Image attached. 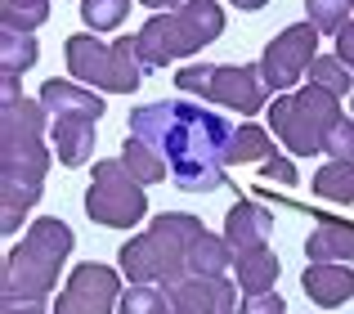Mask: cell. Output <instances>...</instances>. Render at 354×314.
Instances as JSON below:
<instances>
[{"mask_svg": "<svg viewBox=\"0 0 354 314\" xmlns=\"http://www.w3.org/2000/svg\"><path fill=\"white\" fill-rule=\"evenodd\" d=\"M130 140L162 153L171 166V180L184 193H216L229 171L234 126H229V117L211 113L207 104L157 99V104H139L130 113Z\"/></svg>", "mask_w": 354, "mask_h": 314, "instance_id": "1", "label": "cell"}, {"mask_svg": "<svg viewBox=\"0 0 354 314\" xmlns=\"http://www.w3.org/2000/svg\"><path fill=\"white\" fill-rule=\"evenodd\" d=\"M45 113L41 99L18 95V77L0 81V234L14 238L23 229V216L41 202L45 171L54 162V149H45Z\"/></svg>", "mask_w": 354, "mask_h": 314, "instance_id": "2", "label": "cell"}, {"mask_svg": "<svg viewBox=\"0 0 354 314\" xmlns=\"http://www.w3.org/2000/svg\"><path fill=\"white\" fill-rule=\"evenodd\" d=\"M207 234L198 216L189 211H162L153 220V229L139 238H130L117 252L121 274L130 283H153V288H175V283L189 274V252L193 243Z\"/></svg>", "mask_w": 354, "mask_h": 314, "instance_id": "3", "label": "cell"}, {"mask_svg": "<svg viewBox=\"0 0 354 314\" xmlns=\"http://www.w3.org/2000/svg\"><path fill=\"white\" fill-rule=\"evenodd\" d=\"M72 229L68 220L45 216L32 220V229L23 234V243L5 256L0 270V301H45L59 283V270L72 252Z\"/></svg>", "mask_w": 354, "mask_h": 314, "instance_id": "4", "label": "cell"}, {"mask_svg": "<svg viewBox=\"0 0 354 314\" xmlns=\"http://www.w3.org/2000/svg\"><path fill=\"white\" fill-rule=\"evenodd\" d=\"M225 32V9L216 0H202V5L175 9V14H153L144 27L135 32L139 41V59L148 68H166L175 59H189L202 45H211Z\"/></svg>", "mask_w": 354, "mask_h": 314, "instance_id": "5", "label": "cell"}, {"mask_svg": "<svg viewBox=\"0 0 354 314\" xmlns=\"http://www.w3.org/2000/svg\"><path fill=\"white\" fill-rule=\"evenodd\" d=\"M68 54V72L90 90H108V95H130L144 86L148 63L139 59V41L121 36V41H99L90 32H77L63 41Z\"/></svg>", "mask_w": 354, "mask_h": 314, "instance_id": "6", "label": "cell"}, {"mask_svg": "<svg viewBox=\"0 0 354 314\" xmlns=\"http://www.w3.org/2000/svg\"><path fill=\"white\" fill-rule=\"evenodd\" d=\"M341 122V99L323 86H301L292 95H278L274 108H269V126L274 135L287 144V153L296 157H310L323 153V135Z\"/></svg>", "mask_w": 354, "mask_h": 314, "instance_id": "7", "label": "cell"}, {"mask_svg": "<svg viewBox=\"0 0 354 314\" xmlns=\"http://www.w3.org/2000/svg\"><path fill=\"white\" fill-rule=\"evenodd\" d=\"M175 90L202 99V104H225L238 117H256L269 99L260 63H238V68H229V63H189V68L175 72Z\"/></svg>", "mask_w": 354, "mask_h": 314, "instance_id": "8", "label": "cell"}, {"mask_svg": "<svg viewBox=\"0 0 354 314\" xmlns=\"http://www.w3.org/2000/svg\"><path fill=\"white\" fill-rule=\"evenodd\" d=\"M86 216L95 225H108V229H130L148 216V193L135 175L126 171L121 157H104L95 162V180L86 189Z\"/></svg>", "mask_w": 354, "mask_h": 314, "instance_id": "9", "label": "cell"}, {"mask_svg": "<svg viewBox=\"0 0 354 314\" xmlns=\"http://www.w3.org/2000/svg\"><path fill=\"white\" fill-rule=\"evenodd\" d=\"M314 59H319V27H310V23L283 27V32L265 45V54H260V72H265L269 95H274V90H296Z\"/></svg>", "mask_w": 354, "mask_h": 314, "instance_id": "10", "label": "cell"}, {"mask_svg": "<svg viewBox=\"0 0 354 314\" xmlns=\"http://www.w3.org/2000/svg\"><path fill=\"white\" fill-rule=\"evenodd\" d=\"M121 306V274L113 265L86 261L68 274V288L54 301V314H113Z\"/></svg>", "mask_w": 354, "mask_h": 314, "instance_id": "11", "label": "cell"}, {"mask_svg": "<svg viewBox=\"0 0 354 314\" xmlns=\"http://www.w3.org/2000/svg\"><path fill=\"white\" fill-rule=\"evenodd\" d=\"M171 306L180 314H234L238 288L229 279H207V274H184L175 288H166Z\"/></svg>", "mask_w": 354, "mask_h": 314, "instance_id": "12", "label": "cell"}, {"mask_svg": "<svg viewBox=\"0 0 354 314\" xmlns=\"http://www.w3.org/2000/svg\"><path fill=\"white\" fill-rule=\"evenodd\" d=\"M45 104V113H50V122H95L104 117V95L90 86H81V81H45L41 95H36Z\"/></svg>", "mask_w": 354, "mask_h": 314, "instance_id": "13", "label": "cell"}, {"mask_svg": "<svg viewBox=\"0 0 354 314\" xmlns=\"http://www.w3.org/2000/svg\"><path fill=\"white\" fill-rule=\"evenodd\" d=\"M305 297L314 301L319 310H337L354 297V270L350 265H328V261H310L301 274Z\"/></svg>", "mask_w": 354, "mask_h": 314, "instance_id": "14", "label": "cell"}, {"mask_svg": "<svg viewBox=\"0 0 354 314\" xmlns=\"http://www.w3.org/2000/svg\"><path fill=\"white\" fill-rule=\"evenodd\" d=\"M269 234H274V216H269L260 202H234V207H229L225 238H229V247H234L238 256L269 247Z\"/></svg>", "mask_w": 354, "mask_h": 314, "instance_id": "15", "label": "cell"}, {"mask_svg": "<svg viewBox=\"0 0 354 314\" xmlns=\"http://www.w3.org/2000/svg\"><path fill=\"white\" fill-rule=\"evenodd\" d=\"M305 256L310 261H328V265H341V261H354V225L350 220H319L305 238Z\"/></svg>", "mask_w": 354, "mask_h": 314, "instance_id": "16", "label": "cell"}, {"mask_svg": "<svg viewBox=\"0 0 354 314\" xmlns=\"http://www.w3.org/2000/svg\"><path fill=\"white\" fill-rule=\"evenodd\" d=\"M99 126L95 122H54L50 126V149L63 166H86L95 157Z\"/></svg>", "mask_w": 354, "mask_h": 314, "instance_id": "17", "label": "cell"}, {"mask_svg": "<svg viewBox=\"0 0 354 314\" xmlns=\"http://www.w3.org/2000/svg\"><path fill=\"white\" fill-rule=\"evenodd\" d=\"M238 288L247 292V297H265V292H274L278 274H283V265H278V256L269 252V247H260V252H247L238 256Z\"/></svg>", "mask_w": 354, "mask_h": 314, "instance_id": "18", "label": "cell"}, {"mask_svg": "<svg viewBox=\"0 0 354 314\" xmlns=\"http://www.w3.org/2000/svg\"><path fill=\"white\" fill-rule=\"evenodd\" d=\"M229 265H238V252L229 247L225 234H202L189 252V274H207V279H225Z\"/></svg>", "mask_w": 354, "mask_h": 314, "instance_id": "19", "label": "cell"}, {"mask_svg": "<svg viewBox=\"0 0 354 314\" xmlns=\"http://www.w3.org/2000/svg\"><path fill=\"white\" fill-rule=\"evenodd\" d=\"M310 189L319 193L323 202H341V207H350L354 202V162H328L314 171Z\"/></svg>", "mask_w": 354, "mask_h": 314, "instance_id": "20", "label": "cell"}, {"mask_svg": "<svg viewBox=\"0 0 354 314\" xmlns=\"http://www.w3.org/2000/svg\"><path fill=\"white\" fill-rule=\"evenodd\" d=\"M274 157V140H269V131L260 122H242L234 126V144H229V166L234 162H269Z\"/></svg>", "mask_w": 354, "mask_h": 314, "instance_id": "21", "label": "cell"}, {"mask_svg": "<svg viewBox=\"0 0 354 314\" xmlns=\"http://www.w3.org/2000/svg\"><path fill=\"white\" fill-rule=\"evenodd\" d=\"M121 162H126V171L135 175L139 184H162L166 175H171V166H166L162 153H153L148 144L130 140V135H126V144H121Z\"/></svg>", "mask_w": 354, "mask_h": 314, "instance_id": "22", "label": "cell"}, {"mask_svg": "<svg viewBox=\"0 0 354 314\" xmlns=\"http://www.w3.org/2000/svg\"><path fill=\"white\" fill-rule=\"evenodd\" d=\"M45 18H50V0H0V23H5V32L32 36Z\"/></svg>", "mask_w": 354, "mask_h": 314, "instance_id": "23", "label": "cell"}, {"mask_svg": "<svg viewBox=\"0 0 354 314\" xmlns=\"http://www.w3.org/2000/svg\"><path fill=\"white\" fill-rule=\"evenodd\" d=\"M36 41L23 32H0V72L5 77H18V72H27L36 63Z\"/></svg>", "mask_w": 354, "mask_h": 314, "instance_id": "24", "label": "cell"}, {"mask_svg": "<svg viewBox=\"0 0 354 314\" xmlns=\"http://www.w3.org/2000/svg\"><path fill=\"white\" fill-rule=\"evenodd\" d=\"M354 0H305V23L319 27V36H341V27L350 23Z\"/></svg>", "mask_w": 354, "mask_h": 314, "instance_id": "25", "label": "cell"}, {"mask_svg": "<svg viewBox=\"0 0 354 314\" xmlns=\"http://www.w3.org/2000/svg\"><path fill=\"white\" fill-rule=\"evenodd\" d=\"M121 314H166L171 310V297L166 288H153V283H130V292H121Z\"/></svg>", "mask_w": 354, "mask_h": 314, "instance_id": "26", "label": "cell"}, {"mask_svg": "<svg viewBox=\"0 0 354 314\" xmlns=\"http://www.w3.org/2000/svg\"><path fill=\"white\" fill-rule=\"evenodd\" d=\"M130 14V0H86L81 5V18H86L90 32H113V27L126 23Z\"/></svg>", "mask_w": 354, "mask_h": 314, "instance_id": "27", "label": "cell"}, {"mask_svg": "<svg viewBox=\"0 0 354 314\" xmlns=\"http://www.w3.org/2000/svg\"><path fill=\"white\" fill-rule=\"evenodd\" d=\"M310 81L314 86H323V90H332V95H346L350 90V68L337 59V54H319V59L310 63Z\"/></svg>", "mask_w": 354, "mask_h": 314, "instance_id": "28", "label": "cell"}, {"mask_svg": "<svg viewBox=\"0 0 354 314\" xmlns=\"http://www.w3.org/2000/svg\"><path fill=\"white\" fill-rule=\"evenodd\" d=\"M323 153H328L332 162H354V122L341 117V122L323 135Z\"/></svg>", "mask_w": 354, "mask_h": 314, "instance_id": "29", "label": "cell"}, {"mask_svg": "<svg viewBox=\"0 0 354 314\" xmlns=\"http://www.w3.org/2000/svg\"><path fill=\"white\" fill-rule=\"evenodd\" d=\"M260 175H265V180H274V184H287V189H292V184H301L296 162H292V157H283V153H274L269 162H260Z\"/></svg>", "mask_w": 354, "mask_h": 314, "instance_id": "30", "label": "cell"}, {"mask_svg": "<svg viewBox=\"0 0 354 314\" xmlns=\"http://www.w3.org/2000/svg\"><path fill=\"white\" fill-rule=\"evenodd\" d=\"M242 314H287V301L278 292H265V297H247L242 301Z\"/></svg>", "mask_w": 354, "mask_h": 314, "instance_id": "31", "label": "cell"}, {"mask_svg": "<svg viewBox=\"0 0 354 314\" xmlns=\"http://www.w3.org/2000/svg\"><path fill=\"white\" fill-rule=\"evenodd\" d=\"M337 59L346 63V68L354 72V23L341 27V36H337Z\"/></svg>", "mask_w": 354, "mask_h": 314, "instance_id": "32", "label": "cell"}, {"mask_svg": "<svg viewBox=\"0 0 354 314\" xmlns=\"http://www.w3.org/2000/svg\"><path fill=\"white\" fill-rule=\"evenodd\" d=\"M0 314H45V301H0Z\"/></svg>", "mask_w": 354, "mask_h": 314, "instance_id": "33", "label": "cell"}, {"mask_svg": "<svg viewBox=\"0 0 354 314\" xmlns=\"http://www.w3.org/2000/svg\"><path fill=\"white\" fill-rule=\"evenodd\" d=\"M139 5L157 9V14H175V9H189V5H202V0H139Z\"/></svg>", "mask_w": 354, "mask_h": 314, "instance_id": "34", "label": "cell"}, {"mask_svg": "<svg viewBox=\"0 0 354 314\" xmlns=\"http://www.w3.org/2000/svg\"><path fill=\"white\" fill-rule=\"evenodd\" d=\"M234 5H238V9H265L269 0H234Z\"/></svg>", "mask_w": 354, "mask_h": 314, "instance_id": "35", "label": "cell"}, {"mask_svg": "<svg viewBox=\"0 0 354 314\" xmlns=\"http://www.w3.org/2000/svg\"><path fill=\"white\" fill-rule=\"evenodd\" d=\"M166 314H180V310H175V306H171V310H166Z\"/></svg>", "mask_w": 354, "mask_h": 314, "instance_id": "36", "label": "cell"}, {"mask_svg": "<svg viewBox=\"0 0 354 314\" xmlns=\"http://www.w3.org/2000/svg\"><path fill=\"white\" fill-rule=\"evenodd\" d=\"M350 113H354V95H350Z\"/></svg>", "mask_w": 354, "mask_h": 314, "instance_id": "37", "label": "cell"}, {"mask_svg": "<svg viewBox=\"0 0 354 314\" xmlns=\"http://www.w3.org/2000/svg\"><path fill=\"white\" fill-rule=\"evenodd\" d=\"M234 314H242V310H234Z\"/></svg>", "mask_w": 354, "mask_h": 314, "instance_id": "38", "label": "cell"}]
</instances>
